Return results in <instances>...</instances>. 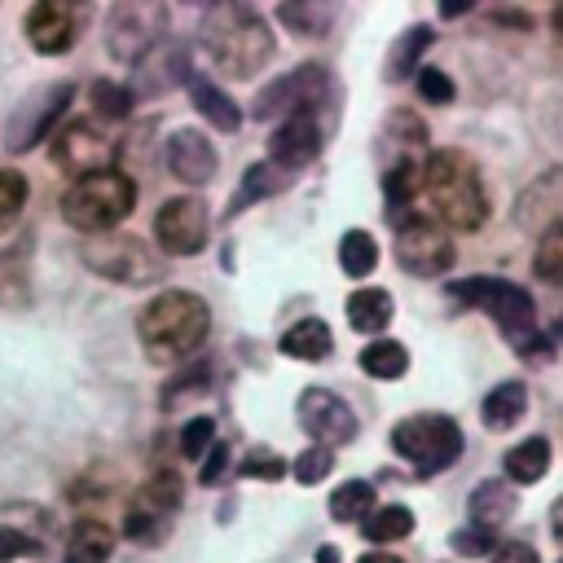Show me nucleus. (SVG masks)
Returning a JSON list of instances; mask_svg holds the SVG:
<instances>
[{"mask_svg": "<svg viewBox=\"0 0 563 563\" xmlns=\"http://www.w3.org/2000/svg\"><path fill=\"white\" fill-rule=\"evenodd\" d=\"M189 84V70H185V48L180 44H154L145 57H141V66H136V92L141 97H150V92H167L172 84Z\"/></svg>", "mask_w": 563, "mask_h": 563, "instance_id": "obj_17", "label": "nucleus"}, {"mask_svg": "<svg viewBox=\"0 0 563 563\" xmlns=\"http://www.w3.org/2000/svg\"><path fill=\"white\" fill-rule=\"evenodd\" d=\"M207 330H211V308L194 290H163L136 317V334H141L150 361L194 356L207 343Z\"/></svg>", "mask_w": 563, "mask_h": 563, "instance_id": "obj_2", "label": "nucleus"}, {"mask_svg": "<svg viewBox=\"0 0 563 563\" xmlns=\"http://www.w3.org/2000/svg\"><path fill=\"white\" fill-rule=\"evenodd\" d=\"M110 545H114L110 528L97 523V519H84V523L70 528V541H66V559L62 563H106L110 559Z\"/></svg>", "mask_w": 563, "mask_h": 563, "instance_id": "obj_26", "label": "nucleus"}, {"mask_svg": "<svg viewBox=\"0 0 563 563\" xmlns=\"http://www.w3.org/2000/svg\"><path fill=\"white\" fill-rule=\"evenodd\" d=\"M466 9H471V4H440L444 18H457V13H466Z\"/></svg>", "mask_w": 563, "mask_h": 563, "instance_id": "obj_49", "label": "nucleus"}, {"mask_svg": "<svg viewBox=\"0 0 563 563\" xmlns=\"http://www.w3.org/2000/svg\"><path fill=\"white\" fill-rule=\"evenodd\" d=\"M277 18H282V26H290L299 40H312V35H325L334 9H330V4H282Z\"/></svg>", "mask_w": 563, "mask_h": 563, "instance_id": "obj_34", "label": "nucleus"}, {"mask_svg": "<svg viewBox=\"0 0 563 563\" xmlns=\"http://www.w3.org/2000/svg\"><path fill=\"white\" fill-rule=\"evenodd\" d=\"M216 167H220V154H216V145H211L198 128H176V132L167 136V172H172L176 180H185V185H207V180L216 176Z\"/></svg>", "mask_w": 563, "mask_h": 563, "instance_id": "obj_15", "label": "nucleus"}, {"mask_svg": "<svg viewBox=\"0 0 563 563\" xmlns=\"http://www.w3.org/2000/svg\"><path fill=\"white\" fill-rule=\"evenodd\" d=\"M550 440L545 435H528V440H519L510 453H506V475L515 479V484H537L545 471H550Z\"/></svg>", "mask_w": 563, "mask_h": 563, "instance_id": "obj_25", "label": "nucleus"}, {"mask_svg": "<svg viewBox=\"0 0 563 563\" xmlns=\"http://www.w3.org/2000/svg\"><path fill=\"white\" fill-rule=\"evenodd\" d=\"M444 290H449V299L488 312L497 321V330L506 334V343L523 361H532V365L550 361V339L537 330V308L523 286L501 282V277H462V282H449Z\"/></svg>", "mask_w": 563, "mask_h": 563, "instance_id": "obj_1", "label": "nucleus"}, {"mask_svg": "<svg viewBox=\"0 0 563 563\" xmlns=\"http://www.w3.org/2000/svg\"><path fill=\"white\" fill-rule=\"evenodd\" d=\"M396 264L413 277H440L453 268V242L435 220H400L396 224Z\"/></svg>", "mask_w": 563, "mask_h": 563, "instance_id": "obj_8", "label": "nucleus"}, {"mask_svg": "<svg viewBox=\"0 0 563 563\" xmlns=\"http://www.w3.org/2000/svg\"><path fill=\"white\" fill-rule=\"evenodd\" d=\"M172 519V510H163V506H154V501H136L132 510H128V519H123V537L128 541H136V545H158L163 537H167V523Z\"/></svg>", "mask_w": 563, "mask_h": 563, "instance_id": "obj_28", "label": "nucleus"}, {"mask_svg": "<svg viewBox=\"0 0 563 563\" xmlns=\"http://www.w3.org/2000/svg\"><path fill=\"white\" fill-rule=\"evenodd\" d=\"M431 40H435V35H431V26H409V31L391 44V53H387V70H383V75H387L391 84L409 79V75L418 70V57L431 48Z\"/></svg>", "mask_w": 563, "mask_h": 563, "instance_id": "obj_27", "label": "nucleus"}, {"mask_svg": "<svg viewBox=\"0 0 563 563\" xmlns=\"http://www.w3.org/2000/svg\"><path fill=\"white\" fill-rule=\"evenodd\" d=\"M26 40L35 53L57 57L79 40V9L66 0H40L26 9Z\"/></svg>", "mask_w": 563, "mask_h": 563, "instance_id": "obj_14", "label": "nucleus"}, {"mask_svg": "<svg viewBox=\"0 0 563 563\" xmlns=\"http://www.w3.org/2000/svg\"><path fill=\"white\" fill-rule=\"evenodd\" d=\"M369 510H374V488L365 479H347V484H339L330 493V515L339 523H361Z\"/></svg>", "mask_w": 563, "mask_h": 563, "instance_id": "obj_33", "label": "nucleus"}, {"mask_svg": "<svg viewBox=\"0 0 563 563\" xmlns=\"http://www.w3.org/2000/svg\"><path fill=\"white\" fill-rule=\"evenodd\" d=\"M88 97H92L97 114H106V119H128V114H132V101H136V92H132V88L110 84V79H92Z\"/></svg>", "mask_w": 563, "mask_h": 563, "instance_id": "obj_36", "label": "nucleus"}, {"mask_svg": "<svg viewBox=\"0 0 563 563\" xmlns=\"http://www.w3.org/2000/svg\"><path fill=\"white\" fill-rule=\"evenodd\" d=\"M559 563H563V559H559Z\"/></svg>", "mask_w": 563, "mask_h": 563, "instance_id": "obj_52", "label": "nucleus"}, {"mask_svg": "<svg viewBox=\"0 0 563 563\" xmlns=\"http://www.w3.org/2000/svg\"><path fill=\"white\" fill-rule=\"evenodd\" d=\"M550 523H554V541L563 545V497L554 501V515H550Z\"/></svg>", "mask_w": 563, "mask_h": 563, "instance_id": "obj_47", "label": "nucleus"}, {"mask_svg": "<svg viewBox=\"0 0 563 563\" xmlns=\"http://www.w3.org/2000/svg\"><path fill=\"white\" fill-rule=\"evenodd\" d=\"M554 22H559V31H563V9H554Z\"/></svg>", "mask_w": 563, "mask_h": 563, "instance_id": "obj_50", "label": "nucleus"}, {"mask_svg": "<svg viewBox=\"0 0 563 563\" xmlns=\"http://www.w3.org/2000/svg\"><path fill=\"white\" fill-rule=\"evenodd\" d=\"M224 466H229V444H216V449H211V457H207V462H202V471H198V475H202V484H216V479L224 475Z\"/></svg>", "mask_w": 563, "mask_h": 563, "instance_id": "obj_45", "label": "nucleus"}, {"mask_svg": "<svg viewBox=\"0 0 563 563\" xmlns=\"http://www.w3.org/2000/svg\"><path fill=\"white\" fill-rule=\"evenodd\" d=\"M418 189H422V167H418L413 158H396V163L383 172V194H387L391 216H400V211L413 202Z\"/></svg>", "mask_w": 563, "mask_h": 563, "instance_id": "obj_29", "label": "nucleus"}, {"mask_svg": "<svg viewBox=\"0 0 563 563\" xmlns=\"http://www.w3.org/2000/svg\"><path fill=\"white\" fill-rule=\"evenodd\" d=\"M523 409H528V387L510 378V383H497V387L484 396L479 418H484L488 431H510V427L523 418Z\"/></svg>", "mask_w": 563, "mask_h": 563, "instance_id": "obj_23", "label": "nucleus"}, {"mask_svg": "<svg viewBox=\"0 0 563 563\" xmlns=\"http://www.w3.org/2000/svg\"><path fill=\"white\" fill-rule=\"evenodd\" d=\"M44 545L26 532H18L13 523H0V563H40Z\"/></svg>", "mask_w": 563, "mask_h": 563, "instance_id": "obj_37", "label": "nucleus"}, {"mask_svg": "<svg viewBox=\"0 0 563 563\" xmlns=\"http://www.w3.org/2000/svg\"><path fill=\"white\" fill-rule=\"evenodd\" d=\"M295 418H299V427H303L321 449L347 444V440L356 435V413H352V405H343V400H339L334 391H325V387L299 391Z\"/></svg>", "mask_w": 563, "mask_h": 563, "instance_id": "obj_12", "label": "nucleus"}, {"mask_svg": "<svg viewBox=\"0 0 563 563\" xmlns=\"http://www.w3.org/2000/svg\"><path fill=\"white\" fill-rule=\"evenodd\" d=\"M48 154H53V163H57L62 172H75V180H79V176L106 172L110 141H106L88 119H70V123H62V128H57V136H53V145H48Z\"/></svg>", "mask_w": 563, "mask_h": 563, "instance_id": "obj_13", "label": "nucleus"}, {"mask_svg": "<svg viewBox=\"0 0 563 563\" xmlns=\"http://www.w3.org/2000/svg\"><path fill=\"white\" fill-rule=\"evenodd\" d=\"M396 317V303L383 286H361L347 295V325L361 330V334H378L387 330V321Z\"/></svg>", "mask_w": 563, "mask_h": 563, "instance_id": "obj_21", "label": "nucleus"}, {"mask_svg": "<svg viewBox=\"0 0 563 563\" xmlns=\"http://www.w3.org/2000/svg\"><path fill=\"white\" fill-rule=\"evenodd\" d=\"M158 9H141V4H119L110 13L106 26V44L119 62H141L145 57V18H154Z\"/></svg>", "mask_w": 563, "mask_h": 563, "instance_id": "obj_18", "label": "nucleus"}, {"mask_svg": "<svg viewBox=\"0 0 563 563\" xmlns=\"http://www.w3.org/2000/svg\"><path fill=\"white\" fill-rule=\"evenodd\" d=\"M84 260L88 268H97L101 277H114V282H128V286H145V282H158L163 268L158 260L136 242V238H97V242H84Z\"/></svg>", "mask_w": 563, "mask_h": 563, "instance_id": "obj_9", "label": "nucleus"}, {"mask_svg": "<svg viewBox=\"0 0 563 563\" xmlns=\"http://www.w3.org/2000/svg\"><path fill=\"white\" fill-rule=\"evenodd\" d=\"M202 44L211 62L233 79L260 75L273 57V31L264 26L255 4H211L202 22Z\"/></svg>", "mask_w": 563, "mask_h": 563, "instance_id": "obj_3", "label": "nucleus"}, {"mask_svg": "<svg viewBox=\"0 0 563 563\" xmlns=\"http://www.w3.org/2000/svg\"><path fill=\"white\" fill-rule=\"evenodd\" d=\"M70 97H75V88H70V84H53V88H44V92L26 97V101L13 110L9 128H4V145H9L13 154L31 150L40 136H48V132H53V123L66 114Z\"/></svg>", "mask_w": 563, "mask_h": 563, "instance_id": "obj_11", "label": "nucleus"}, {"mask_svg": "<svg viewBox=\"0 0 563 563\" xmlns=\"http://www.w3.org/2000/svg\"><path fill=\"white\" fill-rule=\"evenodd\" d=\"M449 545L457 550V554H466V559H479V554H493L497 550V537L488 532V528H462V532H453L449 537Z\"/></svg>", "mask_w": 563, "mask_h": 563, "instance_id": "obj_42", "label": "nucleus"}, {"mask_svg": "<svg viewBox=\"0 0 563 563\" xmlns=\"http://www.w3.org/2000/svg\"><path fill=\"white\" fill-rule=\"evenodd\" d=\"M374 264H378V242H374L365 229H347V233L339 238V268H343L347 277H369Z\"/></svg>", "mask_w": 563, "mask_h": 563, "instance_id": "obj_30", "label": "nucleus"}, {"mask_svg": "<svg viewBox=\"0 0 563 563\" xmlns=\"http://www.w3.org/2000/svg\"><path fill=\"white\" fill-rule=\"evenodd\" d=\"M515 506H519V497H515V488L501 484V479H484V484L466 497L471 523H475V528H488V532H497V528L515 515Z\"/></svg>", "mask_w": 563, "mask_h": 563, "instance_id": "obj_19", "label": "nucleus"}, {"mask_svg": "<svg viewBox=\"0 0 563 563\" xmlns=\"http://www.w3.org/2000/svg\"><path fill=\"white\" fill-rule=\"evenodd\" d=\"M317 563H339V550H334V545H321V550H317Z\"/></svg>", "mask_w": 563, "mask_h": 563, "instance_id": "obj_48", "label": "nucleus"}, {"mask_svg": "<svg viewBox=\"0 0 563 563\" xmlns=\"http://www.w3.org/2000/svg\"><path fill=\"white\" fill-rule=\"evenodd\" d=\"M361 532H365V541H378V545L383 541H400V537L413 532V510L409 506H378V510L365 515Z\"/></svg>", "mask_w": 563, "mask_h": 563, "instance_id": "obj_32", "label": "nucleus"}, {"mask_svg": "<svg viewBox=\"0 0 563 563\" xmlns=\"http://www.w3.org/2000/svg\"><path fill=\"white\" fill-rule=\"evenodd\" d=\"M330 347H334V334H330V325L317 321V317H303L299 325H290V330L282 334V352L295 356V361H325Z\"/></svg>", "mask_w": 563, "mask_h": 563, "instance_id": "obj_24", "label": "nucleus"}, {"mask_svg": "<svg viewBox=\"0 0 563 563\" xmlns=\"http://www.w3.org/2000/svg\"><path fill=\"white\" fill-rule=\"evenodd\" d=\"M26 207V180L18 172H0V229H9Z\"/></svg>", "mask_w": 563, "mask_h": 563, "instance_id": "obj_38", "label": "nucleus"}, {"mask_svg": "<svg viewBox=\"0 0 563 563\" xmlns=\"http://www.w3.org/2000/svg\"><path fill=\"white\" fill-rule=\"evenodd\" d=\"M211 435H216V418L185 422V431H180V457H202L207 444H211Z\"/></svg>", "mask_w": 563, "mask_h": 563, "instance_id": "obj_43", "label": "nucleus"}, {"mask_svg": "<svg viewBox=\"0 0 563 563\" xmlns=\"http://www.w3.org/2000/svg\"><path fill=\"white\" fill-rule=\"evenodd\" d=\"M356 563H405L400 554H387V550H369V554H361Z\"/></svg>", "mask_w": 563, "mask_h": 563, "instance_id": "obj_46", "label": "nucleus"}, {"mask_svg": "<svg viewBox=\"0 0 563 563\" xmlns=\"http://www.w3.org/2000/svg\"><path fill=\"white\" fill-rule=\"evenodd\" d=\"M462 427L444 413H418L391 427V449L418 471V475H440L462 457Z\"/></svg>", "mask_w": 563, "mask_h": 563, "instance_id": "obj_6", "label": "nucleus"}, {"mask_svg": "<svg viewBox=\"0 0 563 563\" xmlns=\"http://www.w3.org/2000/svg\"><path fill=\"white\" fill-rule=\"evenodd\" d=\"M268 154L286 172L312 163L321 154V123H317V114H290V119H282L277 132L268 136Z\"/></svg>", "mask_w": 563, "mask_h": 563, "instance_id": "obj_16", "label": "nucleus"}, {"mask_svg": "<svg viewBox=\"0 0 563 563\" xmlns=\"http://www.w3.org/2000/svg\"><path fill=\"white\" fill-rule=\"evenodd\" d=\"M330 471H334V453H330V449H321V444L303 449V453H299V462H295V479H299V484H317V479H325Z\"/></svg>", "mask_w": 563, "mask_h": 563, "instance_id": "obj_39", "label": "nucleus"}, {"mask_svg": "<svg viewBox=\"0 0 563 563\" xmlns=\"http://www.w3.org/2000/svg\"><path fill=\"white\" fill-rule=\"evenodd\" d=\"M361 369L374 378H400L409 369V352L396 339H374L369 347H361Z\"/></svg>", "mask_w": 563, "mask_h": 563, "instance_id": "obj_31", "label": "nucleus"}, {"mask_svg": "<svg viewBox=\"0 0 563 563\" xmlns=\"http://www.w3.org/2000/svg\"><path fill=\"white\" fill-rule=\"evenodd\" d=\"M418 92H422V101H431V106H449V101H453V79H449L440 66H422V70H418Z\"/></svg>", "mask_w": 563, "mask_h": 563, "instance_id": "obj_40", "label": "nucleus"}, {"mask_svg": "<svg viewBox=\"0 0 563 563\" xmlns=\"http://www.w3.org/2000/svg\"><path fill=\"white\" fill-rule=\"evenodd\" d=\"M207 229H211L207 202L194 198V194L167 198V202L158 207V216H154V238H158L163 251H172V255H198V251L207 246Z\"/></svg>", "mask_w": 563, "mask_h": 563, "instance_id": "obj_10", "label": "nucleus"}, {"mask_svg": "<svg viewBox=\"0 0 563 563\" xmlns=\"http://www.w3.org/2000/svg\"><path fill=\"white\" fill-rule=\"evenodd\" d=\"M488 563H537V550H532L528 541H506V545L493 550Z\"/></svg>", "mask_w": 563, "mask_h": 563, "instance_id": "obj_44", "label": "nucleus"}, {"mask_svg": "<svg viewBox=\"0 0 563 563\" xmlns=\"http://www.w3.org/2000/svg\"><path fill=\"white\" fill-rule=\"evenodd\" d=\"M189 97H194L198 114H202V119H207L216 132H238V128H242V110H238V101H233V97H229L220 84L189 75Z\"/></svg>", "mask_w": 563, "mask_h": 563, "instance_id": "obj_20", "label": "nucleus"}, {"mask_svg": "<svg viewBox=\"0 0 563 563\" xmlns=\"http://www.w3.org/2000/svg\"><path fill=\"white\" fill-rule=\"evenodd\" d=\"M554 334H559V339H563V321H559V325H554Z\"/></svg>", "mask_w": 563, "mask_h": 563, "instance_id": "obj_51", "label": "nucleus"}, {"mask_svg": "<svg viewBox=\"0 0 563 563\" xmlns=\"http://www.w3.org/2000/svg\"><path fill=\"white\" fill-rule=\"evenodd\" d=\"M238 471H242L246 479H282V475H286V462H282L277 453H268V449H251Z\"/></svg>", "mask_w": 563, "mask_h": 563, "instance_id": "obj_41", "label": "nucleus"}, {"mask_svg": "<svg viewBox=\"0 0 563 563\" xmlns=\"http://www.w3.org/2000/svg\"><path fill=\"white\" fill-rule=\"evenodd\" d=\"M132 202H136L132 176L106 167V172H92V176L70 180V189L62 194V216L79 233H110L119 220H128Z\"/></svg>", "mask_w": 563, "mask_h": 563, "instance_id": "obj_5", "label": "nucleus"}, {"mask_svg": "<svg viewBox=\"0 0 563 563\" xmlns=\"http://www.w3.org/2000/svg\"><path fill=\"white\" fill-rule=\"evenodd\" d=\"M290 180H295V172H286V167H277V163H255V167H246V176H242V185H238V194H233V202H229L224 216H238V211H246L251 202H260V198H268V194H282Z\"/></svg>", "mask_w": 563, "mask_h": 563, "instance_id": "obj_22", "label": "nucleus"}, {"mask_svg": "<svg viewBox=\"0 0 563 563\" xmlns=\"http://www.w3.org/2000/svg\"><path fill=\"white\" fill-rule=\"evenodd\" d=\"M422 194L431 202V211L449 224V229H479L488 220V189L479 180V167L462 154V150H435L422 163Z\"/></svg>", "mask_w": 563, "mask_h": 563, "instance_id": "obj_4", "label": "nucleus"}, {"mask_svg": "<svg viewBox=\"0 0 563 563\" xmlns=\"http://www.w3.org/2000/svg\"><path fill=\"white\" fill-rule=\"evenodd\" d=\"M532 273L550 286H563V224H550L541 233V246L532 255Z\"/></svg>", "mask_w": 563, "mask_h": 563, "instance_id": "obj_35", "label": "nucleus"}, {"mask_svg": "<svg viewBox=\"0 0 563 563\" xmlns=\"http://www.w3.org/2000/svg\"><path fill=\"white\" fill-rule=\"evenodd\" d=\"M330 97V75H325V66H317V62H303V66H295V70H286L282 79H273L260 97H255V106H251V114L255 119H290V114H312V106H321Z\"/></svg>", "mask_w": 563, "mask_h": 563, "instance_id": "obj_7", "label": "nucleus"}]
</instances>
